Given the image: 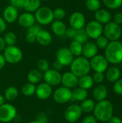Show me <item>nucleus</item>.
Returning a JSON list of instances; mask_svg holds the SVG:
<instances>
[{
    "mask_svg": "<svg viewBox=\"0 0 122 123\" xmlns=\"http://www.w3.org/2000/svg\"><path fill=\"white\" fill-rule=\"evenodd\" d=\"M41 1H50V0H41Z\"/></svg>",
    "mask_w": 122,
    "mask_h": 123,
    "instance_id": "nucleus-56",
    "label": "nucleus"
},
{
    "mask_svg": "<svg viewBox=\"0 0 122 123\" xmlns=\"http://www.w3.org/2000/svg\"><path fill=\"white\" fill-rule=\"evenodd\" d=\"M53 11V17L55 20H63L66 15L65 10L61 7H57Z\"/></svg>",
    "mask_w": 122,
    "mask_h": 123,
    "instance_id": "nucleus-37",
    "label": "nucleus"
},
{
    "mask_svg": "<svg viewBox=\"0 0 122 123\" xmlns=\"http://www.w3.org/2000/svg\"><path fill=\"white\" fill-rule=\"evenodd\" d=\"M105 58L112 64H119L122 61V43L121 42L111 41L105 48Z\"/></svg>",
    "mask_w": 122,
    "mask_h": 123,
    "instance_id": "nucleus-2",
    "label": "nucleus"
},
{
    "mask_svg": "<svg viewBox=\"0 0 122 123\" xmlns=\"http://www.w3.org/2000/svg\"><path fill=\"white\" fill-rule=\"evenodd\" d=\"M69 50L74 55V57H78L82 55L83 53V44L78 41L73 40L69 46Z\"/></svg>",
    "mask_w": 122,
    "mask_h": 123,
    "instance_id": "nucleus-30",
    "label": "nucleus"
},
{
    "mask_svg": "<svg viewBox=\"0 0 122 123\" xmlns=\"http://www.w3.org/2000/svg\"><path fill=\"white\" fill-rule=\"evenodd\" d=\"M66 25L62 20H54L51 23V30L54 35L58 37L65 35L66 30Z\"/></svg>",
    "mask_w": 122,
    "mask_h": 123,
    "instance_id": "nucleus-22",
    "label": "nucleus"
},
{
    "mask_svg": "<svg viewBox=\"0 0 122 123\" xmlns=\"http://www.w3.org/2000/svg\"><path fill=\"white\" fill-rule=\"evenodd\" d=\"M52 93V86L45 82L39 84L36 86L35 94L37 97L41 100H45L48 99Z\"/></svg>",
    "mask_w": 122,
    "mask_h": 123,
    "instance_id": "nucleus-15",
    "label": "nucleus"
},
{
    "mask_svg": "<svg viewBox=\"0 0 122 123\" xmlns=\"http://www.w3.org/2000/svg\"><path fill=\"white\" fill-rule=\"evenodd\" d=\"M95 19L101 25H106L111 22L112 17L108 10L104 9H99L95 13Z\"/></svg>",
    "mask_w": 122,
    "mask_h": 123,
    "instance_id": "nucleus-21",
    "label": "nucleus"
},
{
    "mask_svg": "<svg viewBox=\"0 0 122 123\" xmlns=\"http://www.w3.org/2000/svg\"><path fill=\"white\" fill-rule=\"evenodd\" d=\"M88 36L86 33L85 28H81L76 30V34L73 37V40L78 41L81 44H85L88 40Z\"/></svg>",
    "mask_w": 122,
    "mask_h": 123,
    "instance_id": "nucleus-31",
    "label": "nucleus"
},
{
    "mask_svg": "<svg viewBox=\"0 0 122 123\" xmlns=\"http://www.w3.org/2000/svg\"><path fill=\"white\" fill-rule=\"evenodd\" d=\"M98 47L96 46L95 43L93 42H87L85 44L83 45V53L82 55H83V57L86 58H91L96 55H97L98 53Z\"/></svg>",
    "mask_w": 122,
    "mask_h": 123,
    "instance_id": "nucleus-20",
    "label": "nucleus"
},
{
    "mask_svg": "<svg viewBox=\"0 0 122 123\" xmlns=\"http://www.w3.org/2000/svg\"><path fill=\"white\" fill-rule=\"evenodd\" d=\"M55 58L63 66H69L75 58L69 48L65 47L60 48L56 51Z\"/></svg>",
    "mask_w": 122,
    "mask_h": 123,
    "instance_id": "nucleus-10",
    "label": "nucleus"
},
{
    "mask_svg": "<svg viewBox=\"0 0 122 123\" xmlns=\"http://www.w3.org/2000/svg\"><path fill=\"white\" fill-rule=\"evenodd\" d=\"M49 68H50V63L46 59L41 58L38 61V62H37V69L38 70H40L42 73H45Z\"/></svg>",
    "mask_w": 122,
    "mask_h": 123,
    "instance_id": "nucleus-39",
    "label": "nucleus"
},
{
    "mask_svg": "<svg viewBox=\"0 0 122 123\" xmlns=\"http://www.w3.org/2000/svg\"><path fill=\"white\" fill-rule=\"evenodd\" d=\"M18 23L19 25L24 28H29V27H31L32 25H34L35 23V15L32 13L30 12H24L22 14H20L18 17L17 19Z\"/></svg>",
    "mask_w": 122,
    "mask_h": 123,
    "instance_id": "nucleus-18",
    "label": "nucleus"
},
{
    "mask_svg": "<svg viewBox=\"0 0 122 123\" xmlns=\"http://www.w3.org/2000/svg\"><path fill=\"white\" fill-rule=\"evenodd\" d=\"M36 90V86L34 84H32L30 82H27L24 84L21 89V92L23 95L25 97H31L35 94Z\"/></svg>",
    "mask_w": 122,
    "mask_h": 123,
    "instance_id": "nucleus-33",
    "label": "nucleus"
},
{
    "mask_svg": "<svg viewBox=\"0 0 122 123\" xmlns=\"http://www.w3.org/2000/svg\"><path fill=\"white\" fill-rule=\"evenodd\" d=\"M82 113L83 112L80 105L73 104L66 108L64 112V117L68 123H76L81 118Z\"/></svg>",
    "mask_w": 122,
    "mask_h": 123,
    "instance_id": "nucleus-9",
    "label": "nucleus"
},
{
    "mask_svg": "<svg viewBox=\"0 0 122 123\" xmlns=\"http://www.w3.org/2000/svg\"><path fill=\"white\" fill-rule=\"evenodd\" d=\"M103 2L107 8L111 9H116L122 5V0H103Z\"/></svg>",
    "mask_w": 122,
    "mask_h": 123,
    "instance_id": "nucleus-36",
    "label": "nucleus"
},
{
    "mask_svg": "<svg viewBox=\"0 0 122 123\" xmlns=\"http://www.w3.org/2000/svg\"><path fill=\"white\" fill-rule=\"evenodd\" d=\"M28 123H40L36 120H32V121H30V122H29Z\"/></svg>",
    "mask_w": 122,
    "mask_h": 123,
    "instance_id": "nucleus-55",
    "label": "nucleus"
},
{
    "mask_svg": "<svg viewBox=\"0 0 122 123\" xmlns=\"http://www.w3.org/2000/svg\"></svg>",
    "mask_w": 122,
    "mask_h": 123,
    "instance_id": "nucleus-57",
    "label": "nucleus"
},
{
    "mask_svg": "<svg viewBox=\"0 0 122 123\" xmlns=\"http://www.w3.org/2000/svg\"><path fill=\"white\" fill-rule=\"evenodd\" d=\"M37 121H39L40 123H47V117L44 113H40L37 116Z\"/></svg>",
    "mask_w": 122,
    "mask_h": 123,
    "instance_id": "nucleus-50",
    "label": "nucleus"
},
{
    "mask_svg": "<svg viewBox=\"0 0 122 123\" xmlns=\"http://www.w3.org/2000/svg\"><path fill=\"white\" fill-rule=\"evenodd\" d=\"M85 30L88 37L96 40L97 37L102 35L104 28L101 23H99L96 20H93L89 22L86 25Z\"/></svg>",
    "mask_w": 122,
    "mask_h": 123,
    "instance_id": "nucleus-12",
    "label": "nucleus"
},
{
    "mask_svg": "<svg viewBox=\"0 0 122 123\" xmlns=\"http://www.w3.org/2000/svg\"><path fill=\"white\" fill-rule=\"evenodd\" d=\"M70 71L77 77L88 74L91 70L90 62L88 58L83 56H78L73 59L70 65Z\"/></svg>",
    "mask_w": 122,
    "mask_h": 123,
    "instance_id": "nucleus-3",
    "label": "nucleus"
},
{
    "mask_svg": "<svg viewBox=\"0 0 122 123\" xmlns=\"http://www.w3.org/2000/svg\"><path fill=\"white\" fill-rule=\"evenodd\" d=\"M82 123H97V120L93 115H88L83 120Z\"/></svg>",
    "mask_w": 122,
    "mask_h": 123,
    "instance_id": "nucleus-46",
    "label": "nucleus"
},
{
    "mask_svg": "<svg viewBox=\"0 0 122 123\" xmlns=\"http://www.w3.org/2000/svg\"><path fill=\"white\" fill-rule=\"evenodd\" d=\"M42 79H43V74L37 68L32 69L28 72L27 75V79L28 82H30L34 84L40 83Z\"/></svg>",
    "mask_w": 122,
    "mask_h": 123,
    "instance_id": "nucleus-24",
    "label": "nucleus"
},
{
    "mask_svg": "<svg viewBox=\"0 0 122 123\" xmlns=\"http://www.w3.org/2000/svg\"><path fill=\"white\" fill-rule=\"evenodd\" d=\"M6 61H5V58L3 55V54H1L0 53V71L6 65Z\"/></svg>",
    "mask_w": 122,
    "mask_h": 123,
    "instance_id": "nucleus-52",
    "label": "nucleus"
},
{
    "mask_svg": "<svg viewBox=\"0 0 122 123\" xmlns=\"http://www.w3.org/2000/svg\"><path fill=\"white\" fill-rule=\"evenodd\" d=\"M17 113V109L14 105L4 103L0 106V122L7 123L12 121L16 117Z\"/></svg>",
    "mask_w": 122,
    "mask_h": 123,
    "instance_id": "nucleus-6",
    "label": "nucleus"
},
{
    "mask_svg": "<svg viewBox=\"0 0 122 123\" xmlns=\"http://www.w3.org/2000/svg\"><path fill=\"white\" fill-rule=\"evenodd\" d=\"M90 66L91 69H93L95 72H105L109 66V62L105 56L101 55H96L91 58Z\"/></svg>",
    "mask_w": 122,
    "mask_h": 123,
    "instance_id": "nucleus-8",
    "label": "nucleus"
},
{
    "mask_svg": "<svg viewBox=\"0 0 122 123\" xmlns=\"http://www.w3.org/2000/svg\"><path fill=\"white\" fill-rule=\"evenodd\" d=\"M25 39L28 43H34L36 41V35L29 32H27Z\"/></svg>",
    "mask_w": 122,
    "mask_h": 123,
    "instance_id": "nucleus-45",
    "label": "nucleus"
},
{
    "mask_svg": "<svg viewBox=\"0 0 122 123\" xmlns=\"http://www.w3.org/2000/svg\"><path fill=\"white\" fill-rule=\"evenodd\" d=\"M3 52V55L6 62L10 64H17L19 63L23 57L21 49L15 45L6 46Z\"/></svg>",
    "mask_w": 122,
    "mask_h": 123,
    "instance_id": "nucleus-5",
    "label": "nucleus"
},
{
    "mask_svg": "<svg viewBox=\"0 0 122 123\" xmlns=\"http://www.w3.org/2000/svg\"><path fill=\"white\" fill-rule=\"evenodd\" d=\"M93 95L94 99L97 100L98 102L105 100L108 95L107 88L106 87L105 85L100 84L94 89Z\"/></svg>",
    "mask_w": 122,
    "mask_h": 123,
    "instance_id": "nucleus-23",
    "label": "nucleus"
},
{
    "mask_svg": "<svg viewBox=\"0 0 122 123\" xmlns=\"http://www.w3.org/2000/svg\"><path fill=\"white\" fill-rule=\"evenodd\" d=\"M93 116L97 120L101 122H107L114 114V107L111 102L103 100L99 102L94 107Z\"/></svg>",
    "mask_w": 122,
    "mask_h": 123,
    "instance_id": "nucleus-1",
    "label": "nucleus"
},
{
    "mask_svg": "<svg viewBox=\"0 0 122 123\" xmlns=\"http://www.w3.org/2000/svg\"><path fill=\"white\" fill-rule=\"evenodd\" d=\"M6 47V45L4 42V38L0 36V53L4 51V50L5 49Z\"/></svg>",
    "mask_w": 122,
    "mask_h": 123,
    "instance_id": "nucleus-53",
    "label": "nucleus"
},
{
    "mask_svg": "<svg viewBox=\"0 0 122 123\" xmlns=\"http://www.w3.org/2000/svg\"><path fill=\"white\" fill-rule=\"evenodd\" d=\"M19 96V91L14 86L8 87L4 92V98L9 102H12L17 99Z\"/></svg>",
    "mask_w": 122,
    "mask_h": 123,
    "instance_id": "nucleus-29",
    "label": "nucleus"
},
{
    "mask_svg": "<svg viewBox=\"0 0 122 123\" xmlns=\"http://www.w3.org/2000/svg\"><path fill=\"white\" fill-rule=\"evenodd\" d=\"M93 82L98 84H101L104 80V73H101V72H96L93 74V76L92 77Z\"/></svg>",
    "mask_w": 122,
    "mask_h": 123,
    "instance_id": "nucleus-41",
    "label": "nucleus"
},
{
    "mask_svg": "<svg viewBox=\"0 0 122 123\" xmlns=\"http://www.w3.org/2000/svg\"><path fill=\"white\" fill-rule=\"evenodd\" d=\"M93 84H94V82H93V78L91 76H89L88 74L78 77V85L80 88L88 90L93 86Z\"/></svg>",
    "mask_w": 122,
    "mask_h": 123,
    "instance_id": "nucleus-26",
    "label": "nucleus"
},
{
    "mask_svg": "<svg viewBox=\"0 0 122 123\" xmlns=\"http://www.w3.org/2000/svg\"><path fill=\"white\" fill-rule=\"evenodd\" d=\"M35 21L40 25H50L55 19L53 17V11L48 6H40L35 14Z\"/></svg>",
    "mask_w": 122,
    "mask_h": 123,
    "instance_id": "nucleus-4",
    "label": "nucleus"
},
{
    "mask_svg": "<svg viewBox=\"0 0 122 123\" xmlns=\"http://www.w3.org/2000/svg\"><path fill=\"white\" fill-rule=\"evenodd\" d=\"M6 29V22L4 21L3 17H0V34L4 32Z\"/></svg>",
    "mask_w": 122,
    "mask_h": 123,
    "instance_id": "nucleus-49",
    "label": "nucleus"
},
{
    "mask_svg": "<svg viewBox=\"0 0 122 123\" xmlns=\"http://www.w3.org/2000/svg\"><path fill=\"white\" fill-rule=\"evenodd\" d=\"M103 32L104 33V36L111 41H116L119 40L122 33L120 25L114 22L107 23L103 30Z\"/></svg>",
    "mask_w": 122,
    "mask_h": 123,
    "instance_id": "nucleus-7",
    "label": "nucleus"
},
{
    "mask_svg": "<svg viewBox=\"0 0 122 123\" xmlns=\"http://www.w3.org/2000/svg\"><path fill=\"white\" fill-rule=\"evenodd\" d=\"M3 38H4V42L7 46L15 45V44L17 41V36L16 33H14V32H6Z\"/></svg>",
    "mask_w": 122,
    "mask_h": 123,
    "instance_id": "nucleus-34",
    "label": "nucleus"
},
{
    "mask_svg": "<svg viewBox=\"0 0 122 123\" xmlns=\"http://www.w3.org/2000/svg\"><path fill=\"white\" fill-rule=\"evenodd\" d=\"M10 5L16 7L17 9H23L24 0H9Z\"/></svg>",
    "mask_w": 122,
    "mask_h": 123,
    "instance_id": "nucleus-43",
    "label": "nucleus"
},
{
    "mask_svg": "<svg viewBox=\"0 0 122 123\" xmlns=\"http://www.w3.org/2000/svg\"><path fill=\"white\" fill-rule=\"evenodd\" d=\"M86 6L91 12H96L101 7V1L100 0H86Z\"/></svg>",
    "mask_w": 122,
    "mask_h": 123,
    "instance_id": "nucleus-35",
    "label": "nucleus"
},
{
    "mask_svg": "<svg viewBox=\"0 0 122 123\" xmlns=\"http://www.w3.org/2000/svg\"><path fill=\"white\" fill-rule=\"evenodd\" d=\"M96 46L98 47V48H100V49H105L108 44H109V40L105 37V36H103V35H101L99 36V37H97L96 39Z\"/></svg>",
    "mask_w": 122,
    "mask_h": 123,
    "instance_id": "nucleus-38",
    "label": "nucleus"
},
{
    "mask_svg": "<svg viewBox=\"0 0 122 123\" xmlns=\"http://www.w3.org/2000/svg\"><path fill=\"white\" fill-rule=\"evenodd\" d=\"M42 30V27H40V25L39 24H36L35 23L34 25H32L31 27H29V28H27V32H29L35 35H37V34Z\"/></svg>",
    "mask_w": 122,
    "mask_h": 123,
    "instance_id": "nucleus-42",
    "label": "nucleus"
},
{
    "mask_svg": "<svg viewBox=\"0 0 122 123\" xmlns=\"http://www.w3.org/2000/svg\"><path fill=\"white\" fill-rule=\"evenodd\" d=\"M106 71V78L109 82L113 83L120 79L121 71L117 67L112 66L109 68H107Z\"/></svg>",
    "mask_w": 122,
    "mask_h": 123,
    "instance_id": "nucleus-25",
    "label": "nucleus"
},
{
    "mask_svg": "<svg viewBox=\"0 0 122 123\" xmlns=\"http://www.w3.org/2000/svg\"><path fill=\"white\" fill-rule=\"evenodd\" d=\"M78 77H77L75 74H73L71 71H67L62 74L61 76V84L63 86L68 88V89H73L78 85Z\"/></svg>",
    "mask_w": 122,
    "mask_h": 123,
    "instance_id": "nucleus-16",
    "label": "nucleus"
},
{
    "mask_svg": "<svg viewBox=\"0 0 122 123\" xmlns=\"http://www.w3.org/2000/svg\"></svg>",
    "mask_w": 122,
    "mask_h": 123,
    "instance_id": "nucleus-58",
    "label": "nucleus"
},
{
    "mask_svg": "<svg viewBox=\"0 0 122 123\" xmlns=\"http://www.w3.org/2000/svg\"><path fill=\"white\" fill-rule=\"evenodd\" d=\"M53 99L56 103L58 104H65L71 100L72 98V91L66 87L61 86L58 88L52 94Z\"/></svg>",
    "mask_w": 122,
    "mask_h": 123,
    "instance_id": "nucleus-11",
    "label": "nucleus"
},
{
    "mask_svg": "<svg viewBox=\"0 0 122 123\" xmlns=\"http://www.w3.org/2000/svg\"><path fill=\"white\" fill-rule=\"evenodd\" d=\"M18 17V9L10 4L6 6L3 11V19L6 23H14L17 20Z\"/></svg>",
    "mask_w": 122,
    "mask_h": 123,
    "instance_id": "nucleus-17",
    "label": "nucleus"
},
{
    "mask_svg": "<svg viewBox=\"0 0 122 123\" xmlns=\"http://www.w3.org/2000/svg\"><path fill=\"white\" fill-rule=\"evenodd\" d=\"M41 6V0H24L23 9L27 12H35Z\"/></svg>",
    "mask_w": 122,
    "mask_h": 123,
    "instance_id": "nucleus-27",
    "label": "nucleus"
},
{
    "mask_svg": "<svg viewBox=\"0 0 122 123\" xmlns=\"http://www.w3.org/2000/svg\"><path fill=\"white\" fill-rule=\"evenodd\" d=\"M95 105H96V104L93 100H92L91 99H86L81 102L80 107H81L83 112L90 113L93 111Z\"/></svg>",
    "mask_w": 122,
    "mask_h": 123,
    "instance_id": "nucleus-32",
    "label": "nucleus"
},
{
    "mask_svg": "<svg viewBox=\"0 0 122 123\" xmlns=\"http://www.w3.org/2000/svg\"><path fill=\"white\" fill-rule=\"evenodd\" d=\"M113 89L116 94L122 95V79H119L114 82Z\"/></svg>",
    "mask_w": 122,
    "mask_h": 123,
    "instance_id": "nucleus-40",
    "label": "nucleus"
},
{
    "mask_svg": "<svg viewBox=\"0 0 122 123\" xmlns=\"http://www.w3.org/2000/svg\"><path fill=\"white\" fill-rule=\"evenodd\" d=\"M88 92L87 90L82 89V88H76L73 91H72V98L71 99L77 101V102H82L87 99L88 97Z\"/></svg>",
    "mask_w": 122,
    "mask_h": 123,
    "instance_id": "nucleus-28",
    "label": "nucleus"
},
{
    "mask_svg": "<svg viewBox=\"0 0 122 123\" xmlns=\"http://www.w3.org/2000/svg\"><path fill=\"white\" fill-rule=\"evenodd\" d=\"M76 30L75 29H73L71 27H67L65 32V36H66L68 38H70V39H73L75 34H76Z\"/></svg>",
    "mask_w": 122,
    "mask_h": 123,
    "instance_id": "nucleus-44",
    "label": "nucleus"
},
{
    "mask_svg": "<svg viewBox=\"0 0 122 123\" xmlns=\"http://www.w3.org/2000/svg\"><path fill=\"white\" fill-rule=\"evenodd\" d=\"M36 41L42 46H48L52 42V37L50 32L42 29L36 35Z\"/></svg>",
    "mask_w": 122,
    "mask_h": 123,
    "instance_id": "nucleus-19",
    "label": "nucleus"
},
{
    "mask_svg": "<svg viewBox=\"0 0 122 123\" xmlns=\"http://www.w3.org/2000/svg\"><path fill=\"white\" fill-rule=\"evenodd\" d=\"M62 74L60 71L49 68L47 71L43 74V79L45 83L51 86H55L61 84Z\"/></svg>",
    "mask_w": 122,
    "mask_h": 123,
    "instance_id": "nucleus-13",
    "label": "nucleus"
},
{
    "mask_svg": "<svg viewBox=\"0 0 122 123\" xmlns=\"http://www.w3.org/2000/svg\"><path fill=\"white\" fill-rule=\"evenodd\" d=\"M63 66L60 62H58L57 60H55V61L53 62V63H52V69L56 70V71H61L62 68H63Z\"/></svg>",
    "mask_w": 122,
    "mask_h": 123,
    "instance_id": "nucleus-48",
    "label": "nucleus"
},
{
    "mask_svg": "<svg viewBox=\"0 0 122 123\" xmlns=\"http://www.w3.org/2000/svg\"><path fill=\"white\" fill-rule=\"evenodd\" d=\"M86 17L85 15L80 12H75L71 14L69 18L70 27H73L75 30H79L84 28L86 25Z\"/></svg>",
    "mask_w": 122,
    "mask_h": 123,
    "instance_id": "nucleus-14",
    "label": "nucleus"
},
{
    "mask_svg": "<svg viewBox=\"0 0 122 123\" xmlns=\"http://www.w3.org/2000/svg\"><path fill=\"white\" fill-rule=\"evenodd\" d=\"M108 123H122V120L117 116H112L108 121Z\"/></svg>",
    "mask_w": 122,
    "mask_h": 123,
    "instance_id": "nucleus-51",
    "label": "nucleus"
},
{
    "mask_svg": "<svg viewBox=\"0 0 122 123\" xmlns=\"http://www.w3.org/2000/svg\"><path fill=\"white\" fill-rule=\"evenodd\" d=\"M5 98L3 95L0 94V106H1L2 105H4L5 103Z\"/></svg>",
    "mask_w": 122,
    "mask_h": 123,
    "instance_id": "nucleus-54",
    "label": "nucleus"
},
{
    "mask_svg": "<svg viewBox=\"0 0 122 123\" xmlns=\"http://www.w3.org/2000/svg\"><path fill=\"white\" fill-rule=\"evenodd\" d=\"M114 22L120 25L122 24V13L118 12L114 17Z\"/></svg>",
    "mask_w": 122,
    "mask_h": 123,
    "instance_id": "nucleus-47",
    "label": "nucleus"
}]
</instances>
